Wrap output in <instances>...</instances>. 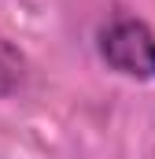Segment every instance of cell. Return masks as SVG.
<instances>
[{
  "mask_svg": "<svg viewBox=\"0 0 155 159\" xmlns=\"http://www.w3.org/2000/svg\"><path fill=\"white\" fill-rule=\"evenodd\" d=\"M100 56L129 78H155V34L133 15H115L100 30Z\"/></svg>",
  "mask_w": 155,
  "mask_h": 159,
  "instance_id": "6da1fadb",
  "label": "cell"
},
{
  "mask_svg": "<svg viewBox=\"0 0 155 159\" xmlns=\"http://www.w3.org/2000/svg\"><path fill=\"white\" fill-rule=\"evenodd\" d=\"M22 81H26V59L7 41H0V96H11Z\"/></svg>",
  "mask_w": 155,
  "mask_h": 159,
  "instance_id": "7a4b0ae2",
  "label": "cell"
}]
</instances>
